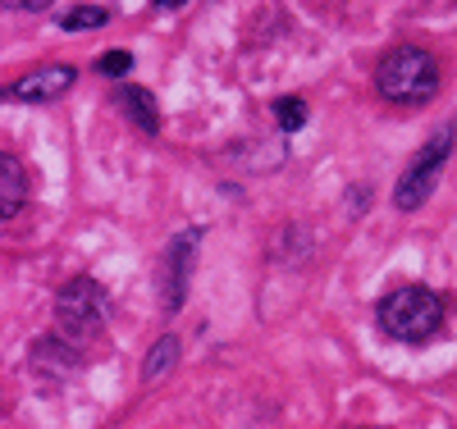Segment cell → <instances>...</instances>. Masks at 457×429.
<instances>
[{
  "instance_id": "obj_2",
  "label": "cell",
  "mask_w": 457,
  "mask_h": 429,
  "mask_svg": "<svg viewBox=\"0 0 457 429\" xmlns=\"http://www.w3.org/2000/svg\"><path fill=\"white\" fill-rule=\"evenodd\" d=\"M375 320L398 342H430L444 329V301H439V293H430L421 284H407L379 301Z\"/></svg>"
},
{
  "instance_id": "obj_12",
  "label": "cell",
  "mask_w": 457,
  "mask_h": 429,
  "mask_svg": "<svg viewBox=\"0 0 457 429\" xmlns=\"http://www.w3.org/2000/svg\"><path fill=\"white\" fill-rule=\"evenodd\" d=\"M96 69H101V73H110V78H120V73H129V69H133V55H129V51H105V55L96 60Z\"/></svg>"
},
{
  "instance_id": "obj_4",
  "label": "cell",
  "mask_w": 457,
  "mask_h": 429,
  "mask_svg": "<svg viewBox=\"0 0 457 429\" xmlns=\"http://www.w3.org/2000/svg\"><path fill=\"white\" fill-rule=\"evenodd\" d=\"M453 146H457V128L453 124H444L421 151L411 155V165L403 169V178H398V187H394V206L398 210H416L426 197H430V187H435V178H439V169L448 165V155H453Z\"/></svg>"
},
{
  "instance_id": "obj_7",
  "label": "cell",
  "mask_w": 457,
  "mask_h": 429,
  "mask_svg": "<svg viewBox=\"0 0 457 429\" xmlns=\"http://www.w3.org/2000/svg\"><path fill=\"white\" fill-rule=\"evenodd\" d=\"M23 202H28V174H23V165L14 161V155L5 151V155H0V219L10 224L23 210Z\"/></svg>"
},
{
  "instance_id": "obj_1",
  "label": "cell",
  "mask_w": 457,
  "mask_h": 429,
  "mask_svg": "<svg viewBox=\"0 0 457 429\" xmlns=\"http://www.w3.org/2000/svg\"><path fill=\"white\" fill-rule=\"evenodd\" d=\"M375 92L394 105H426L439 92V60L421 46H398L375 64Z\"/></svg>"
},
{
  "instance_id": "obj_14",
  "label": "cell",
  "mask_w": 457,
  "mask_h": 429,
  "mask_svg": "<svg viewBox=\"0 0 457 429\" xmlns=\"http://www.w3.org/2000/svg\"><path fill=\"white\" fill-rule=\"evenodd\" d=\"M151 5H156V10H179L183 0H151Z\"/></svg>"
},
{
  "instance_id": "obj_10",
  "label": "cell",
  "mask_w": 457,
  "mask_h": 429,
  "mask_svg": "<svg viewBox=\"0 0 457 429\" xmlns=\"http://www.w3.org/2000/svg\"><path fill=\"white\" fill-rule=\"evenodd\" d=\"M110 14L101 10V5H79V10H64L60 14V28L64 32H92V28H101Z\"/></svg>"
},
{
  "instance_id": "obj_11",
  "label": "cell",
  "mask_w": 457,
  "mask_h": 429,
  "mask_svg": "<svg viewBox=\"0 0 457 429\" xmlns=\"http://www.w3.org/2000/svg\"><path fill=\"white\" fill-rule=\"evenodd\" d=\"M275 114H279V128L293 133V128L307 124V101H302V96H279L275 101Z\"/></svg>"
},
{
  "instance_id": "obj_13",
  "label": "cell",
  "mask_w": 457,
  "mask_h": 429,
  "mask_svg": "<svg viewBox=\"0 0 457 429\" xmlns=\"http://www.w3.org/2000/svg\"><path fill=\"white\" fill-rule=\"evenodd\" d=\"M10 10H28V14H42V10H51L55 0H5Z\"/></svg>"
},
{
  "instance_id": "obj_5",
  "label": "cell",
  "mask_w": 457,
  "mask_h": 429,
  "mask_svg": "<svg viewBox=\"0 0 457 429\" xmlns=\"http://www.w3.org/2000/svg\"><path fill=\"white\" fill-rule=\"evenodd\" d=\"M73 83H79V69L73 64H42V69H32L23 73L19 83L5 87V101H23V105H46L55 96H64Z\"/></svg>"
},
{
  "instance_id": "obj_9",
  "label": "cell",
  "mask_w": 457,
  "mask_h": 429,
  "mask_svg": "<svg viewBox=\"0 0 457 429\" xmlns=\"http://www.w3.org/2000/svg\"><path fill=\"white\" fill-rule=\"evenodd\" d=\"M174 361H179V338L174 334H165L156 347L146 352V366H142V379L151 384V379H161V375H170L174 370Z\"/></svg>"
},
{
  "instance_id": "obj_6",
  "label": "cell",
  "mask_w": 457,
  "mask_h": 429,
  "mask_svg": "<svg viewBox=\"0 0 457 429\" xmlns=\"http://www.w3.org/2000/svg\"><path fill=\"white\" fill-rule=\"evenodd\" d=\"M197 243H202V233H179V238L165 247L161 256V279H165V306L179 310L183 306V288H187V275H193V260H197Z\"/></svg>"
},
{
  "instance_id": "obj_8",
  "label": "cell",
  "mask_w": 457,
  "mask_h": 429,
  "mask_svg": "<svg viewBox=\"0 0 457 429\" xmlns=\"http://www.w3.org/2000/svg\"><path fill=\"white\" fill-rule=\"evenodd\" d=\"M120 110L129 114V120H133L142 133H151V137L161 133V110H156V101H151V92H142V87H124V92H120Z\"/></svg>"
},
{
  "instance_id": "obj_3",
  "label": "cell",
  "mask_w": 457,
  "mask_h": 429,
  "mask_svg": "<svg viewBox=\"0 0 457 429\" xmlns=\"http://www.w3.org/2000/svg\"><path fill=\"white\" fill-rule=\"evenodd\" d=\"M55 320H60V338L69 347H83L92 342L105 320H110V297L96 279H69L55 297Z\"/></svg>"
}]
</instances>
